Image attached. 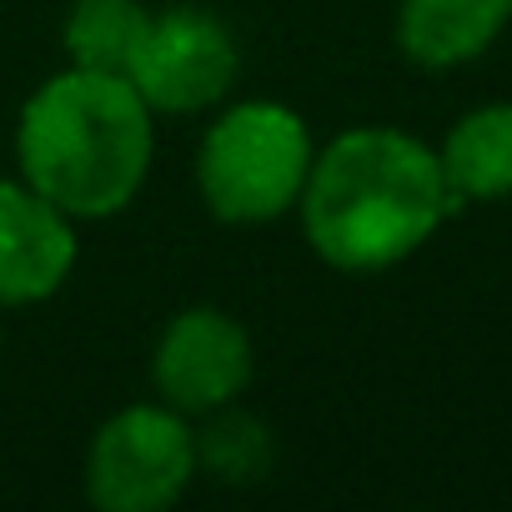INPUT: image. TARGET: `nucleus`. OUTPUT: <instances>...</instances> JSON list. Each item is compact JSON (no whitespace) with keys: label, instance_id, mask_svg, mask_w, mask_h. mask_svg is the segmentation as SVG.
I'll return each instance as SVG.
<instances>
[{"label":"nucleus","instance_id":"obj_1","mask_svg":"<svg viewBox=\"0 0 512 512\" xmlns=\"http://www.w3.org/2000/svg\"><path fill=\"white\" fill-rule=\"evenodd\" d=\"M297 211L307 246L332 272L372 277L422 251L457 211V196L422 136L352 126L312 156Z\"/></svg>","mask_w":512,"mask_h":512},{"label":"nucleus","instance_id":"obj_2","mask_svg":"<svg viewBox=\"0 0 512 512\" xmlns=\"http://www.w3.org/2000/svg\"><path fill=\"white\" fill-rule=\"evenodd\" d=\"M156 156V116L126 76L56 71L16 121L21 181L71 221H101L136 201Z\"/></svg>","mask_w":512,"mask_h":512},{"label":"nucleus","instance_id":"obj_3","mask_svg":"<svg viewBox=\"0 0 512 512\" xmlns=\"http://www.w3.org/2000/svg\"><path fill=\"white\" fill-rule=\"evenodd\" d=\"M317 141L282 101H231L201 136L196 191L226 226H262L297 211Z\"/></svg>","mask_w":512,"mask_h":512},{"label":"nucleus","instance_id":"obj_4","mask_svg":"<svg viewBox=\"0 0 512 512\" xmlns=\"http://www.w3.org/2000/svg\"><path fill=\"white\" fill-rule=\"evenodd\" d=\"M196 482V432L166 402L111 412L86 452V497L101 512H166Z\"/></svg>","mask_w":512,"mask_h":512},{"label":"nucleus","instance_id":"obj_5","mask_svg":"<svg viewBox=\"0 0 512 512\" xmlns=\"http://www.w3.org/2000/svg\"><path fill=\"white\" fill-rule=\"evenodd\" d=\"M241 51L231 26L206 6L151 11L126 81L151 106V116H196L231 96Z\"/></svg>","mask_w":512,"mask_h":512},{"label":"nucleus","instance_id":"obj_6","mask_svg":"<svg viewBox=\"0 0 512 512\" xmlns=\"http://www.w3.org/2000/svg\"><path fill=\"white\" fill-rule=\"evenodd\" d=\"M251 372H256L251 337L221 307L176 312L151 347L156 402L176 407L181 417H206L216 407H231L251 387Z\"/></svg>","mask_w":512,"mask_h":512},{"label":"nucleus","instance_id":"obj_7","mask_svg":"<svg viewBox=\"0 0 512 512\" xmlns=\"http://www.w3.org/2000/svg\"><path fill=\"white\" fill-rule=\"evenodd\" d=\"M76 221L21 176H0V312L51 302L76 272Z\"/></svg>","mask_w":512,"mask_h":512},{"label":"nucleus","instance_id":"obj_8","mask_svg":"<svg viewBox=\"0 0 512 512\" xmlns=\"http://www.w3.org/2000/svg\"><path fill=\"white\" fill-rule=\"evenodd\" d=\"M512 21V0H397V51L422 71L477 61Z\"/></svg>","mask_w":512,"mask_h":512},{"label":"nucleus","instance_id":"obj_9","mask_svg":"<svg viewBox=\"0 0 512 512\" xmlns=\"http://www.w3.org/2000/svg\"><path fill=\"white\" fill-rule=\"evenodd\" d=\"M437 166L457 206L512 196V101L472 106L437 146Z\"/></svg>","mask_w":512,"mask_h":512},{"label":"nucleus","instance_id":"obj_10","mask_svg":"<svg viewBox=\"0 0 512 512\" xmlns=\"http://www.w3.org/2000/svg\"><path fill=\"white\" fill-rule=\"evenodd\" d=\"M146 21H151V11L141 0H76L66 16V31H61V46H66L71 66H81V71L126 76Z\"/></svg>","mask_w":512,"mask_h":512},{"label":"nucleus","instance_id":"obj_11","mask_svg":"<svg viewBox=\"0 0 512 512\" xmlns=\"http://www.w3.org/2000/svg\"><path fill=\"white\" fill-rule=\"evenodd\" d=\"M272 457H277V442H272L267 422L241 412L236 402L206 412V427L196 432V472H206L211 482H226V487L262 482L272 472Z\"/></svg>","mask_w":512,"mask_h":512},{"label":"nucleus","instance_id":"obj_12","mask_svg":"<svg viewBox=\"0 0 512 512\" xmlns=\"http://www.w3.org/2000/svg\"><path fill=\"white\" fill-rule=\"evenodd\" d=\"M0 342H6V332H0Z\"/></svg>","mask_w":512,"mask_h":512}]
</instances>
